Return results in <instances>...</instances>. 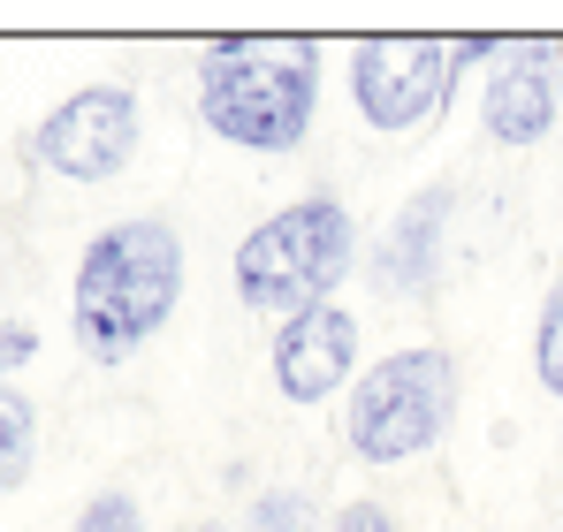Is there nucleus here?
Here are the masks:
<instances>
[{
    "instance_id": "nucleus-1",
    "label": "nucleus",
    "mask_w": 563,
    "mask_h": 532,
    "mask_svg": "<svg viewBox=\"0 0 563 532\" xmlns=\"http://www.w3.org/2000/svg\"><path fill=\"white\" fill-rule=\"evenodd\" d=\"M320 99V46L312 38H213L198 54V114L221 145L244 153H297Z\"/></svg>"
},
{
    "instance_id": "nucleus-2",
    "label": "nucleus",
    "mask_w": 563,
    "mask_h": 532,
    "mask_svg": "<svg viewBox=\"0 0 563 532\" xmlns=\"http://www.w3.org/2000/svg\"><path fill=\"white\" fill-rule=\"evenodd\" d=\"M176 297H184V244H176V229L153 221V213L114 221L77 259V343L99 365L145 351L168 328Z\"/></svg>"
},
{
    "instance_id": "nucleus-3",
    "label": "nucleus",
    "mask_w": 563,
    "mask_h": 532,
    "mask_svg": "<svg viewBox=\"0 0 563 532\" xmlns=\"http://www.w3.org/2000/svg\"><path fill=\"white\" fill-rule=\"evenodd\" d=\"M351 259H358V229H351L343 198H297L244 236L236 289H244V304L297 320V312L328 304V289L351 274Z\"/></svg>"
},
{
    "instance_id": "nucleus-4",
    "label": "nucleus",
    "mask_w": 563,
    "mask_h": 532,
    "mask_svg": "<svg viewBox=\"0 0 563 532\" xmlns=\"http://www.w3.org/2000/svg\"><path fill=\"white\" fill-rule=\"evenodd\" d=\"M457 419V365L450 351H396L358 373L351 396V448L366 464H404L434 448Z\"/></svg>"
},
{
    "instance_id": "nucleus-5",
    "label": "nucleus",
    "mask_w": 563,
    "mask_h": 532,
    "mask_svg": "<svg viewBox=\"0 0 563 532\" xmlns=\"http://www.w3.org/2000/svg\"><path fill=\"white\" fill-rule=\"evenodd\" d=\"M479 54H495V46L487 38H358L351 46V99L380 137L427 130L442 114L450 85Z\"/></svg>"
},
{
    "instance_id": "nucleus-6",
    "label": "nucleus",
    "mask_w": 563,
    "mask_h": 532,
    "mask_svg": "<svg viewBox=\"0 0 563 532\" xmlns=\"http://www.w3.org/2000/svg\"><path fill=\"white\" fill-rule=\"evenodd\" d=\"M137 153V91L122 85H85L69 91L46 122H38V160L69 182H107L130 168Z\"/></svg>"
},
{
    "instance_id": "nucleus-7",
    "label": "nucleus",
    "mask_w": 563,
    "mask_h": 532,
    "mask_svg": "<svg viewBox=\"0 0 563 532\" xmlns=\"http://www.w3.org/2000/svg\"><path fill=\"white\" fill-rule=\"evenodd\" d=\"M358 373V320L343 304H312L275 328V388L289 403H320Z\"/></svg>"
},
{
    "instance_id": "nucleus-8",
    "label": "nucleus",
    "mask_w": 563,
    "mask_h": 532,
    "mask_svg": "<svg viewBox=\"0 0 563 532\" xmlns=\"http://www.w3.org/2000/svg\"><path fill=\"white\" fill-rule=\"evenodd\" d=\"M556 77L563 54L556 46H495V77H487V137L495 145H541L556 130Z\"/></svg>"
},
{
    "instance_id": "nucleus-9",
    "label": "nucleus",
    "mask_w": 563,
    "mask_h": 532,
    "mask_svg": "<svg viewBox=\"0 0 563 532\" xmlns=\"http://www.w3.org/2000/svg\"><path fill=\"white\" fill-rule=\"evenodd\" d=\"M442 221H450V190H419V198L396 213V229H388V244H380V281H388L396 297H419V289L434 281Z\"/></svg>"
},
{
    "instance_id": "nucleus-10",
    "label": "nucleus",
    "mask_w": 563,
    "mask_h": 532,
    "mask_svg": "<svg viewBox=\"0 0 563 532\" xmlns=\"http://www.w3.org/2000/svg\"><path fill=\"white\" fill-rule=\"evenodd\" d=\"M31 456H38V426H31V403L0 380V495H15L31 479Z\"/></svg>"
},
{
    "instance_id": "nucleus-11",
    "label": "nucleus",
    "mask_w": 563,
    "mask_h": 532,
    "mask_svg": "<svg viewBox=\"0 0 563 532\" xmlns=\"http://www.w3.org/2000/svg\"><path fill=\"white\" fill-rule=\"evenodd\" d=\"M533 373H541L549 396H563V289L541 304V328H533Z\"/></svg>"
},
{
    "instance_id": "nucleus-12",
    "label": "nucleus",
    "mask_w": 563,
    "mask_h": 532,
    "mask_svg": "<svg viewBox=\"0 0 563 532\" xmlns=\"http://www.w3.org/2000/svg\"><path fill=\"white\" fill-rule=\"evenodd\" d=\"M77 532H145V518H137V495H92L85 502V518H77Z\"/></svg>"
},
{
    "instance_id": "nucleus-13",
    "label": "nucleus",
    "mask_w": 563,
    "mask_h": 532,
    "mask_svg": "<svg viewBox=\"0 0 563 532\" xmlns=\"http://www.w3.org/2000/svg\"><path fill=\"white\" fill-rule=\"evenodd\" d=\"M252 532H312V502L305 495H260Z\"/></svg>"
},
{
    "instance_id": "nucleus-14",
    "label": "nucleus",
    "mask_w": 563,
    "mask_h": 532,
    "mask_svg": "<svg viewBox=\"0 0 563 532\" xmlns=\"http://www.w3.org/2000/svg\"><path fill=\"white\" fill-rule=\"evenodd\" d=\"M335 532H404V525H396V518H388L380 502H351V510L335 518Z\"/></svg>"
},
{
    "instance_id": "nucleus-15",
    "label": "nucleus",
    "mask_w": 563,
    "mask_h": 532,
    "mask_svg": "<svg viewBox=\"0 0 563 532\" xmlns=\"http://www.w3.org/2000/svg\"><path fill=\"white\" fill-rule=\"evenodd\" d=\"M31 351H38V335H31V328H0V373H15Z\"/></svg>"
}]
</instances>
